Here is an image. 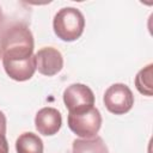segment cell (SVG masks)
Returning a JSON list of instances; mask_svg holds the SVG:
<instances>
[{"label": "cell", "instance_id": "3", "mask_svg": "<svg viewBox=\"0 0 153 153\" xmlns=\"http://www.w3.org/2000/svg\"><path fill=\"white\" fill-rule=\"evenodd\" d=\"M68 127L69 129L81 139H92L97 135L102 126V115L94 106L76 111L68 112Z\"/></svg>", "mask_w": 153, "mask_h": 153}, {"label": "cell", "instance_id": "13", "mask_svg": "<svg viewBox=\"0 0 153 153\" xmlns=\"http://www.w3.org/2000/svg\"><path fill=\"white\" fill-rule=\"evenodd\" d=\"M0 134H6V116L2 111H0Z\"/></svg>", "mask_w": 153, "mask_h": 153}, {"label": "cell", "instance_id": "5", "mask_svg": "<svg viewBox=\"0 0 153 153\" xmlns=\"http://www.w3.org/2000/svg\"><path fill=\"white\" fill-rule=\"evenodd\" d=\"M63 103L68 112L87 110L94 105V94L84 84H72L63 91Z\"/></svg>", "mask_w": 153, "mask_h": 153}, {"label": "cell", "instance_id": "1", "mask_svg": "<svg viewBox=\"0 0 153 153\" xmlns=\"http://www.w3.org/2000/svg\"><path fill=\"white\" fill-rule=\"evenodd\" d=\"M2 62H22L33 56V36L25 24L11 25L1 38Z\"/></svg>", "mask_w": 153, "mask_h": 153}, {"label": "cell", "instance_id": "11", "mask_svg": "<svg viewBox=\"0 0 153 153\" xmlns=\"http://www.w3.org/2000/svg\"><path fill=\"white\" fill-rule=\"evenodd\" d=\"M152 69H153V65L149 63L148 66H146L145 68H142L135 76V86L137 88V91L141 94L148 96L151 97L153 94L152 91Z\"/></svg>", "mask_w": 153, "mask_h": 153}, {"label": "cell", "instance_id": "4", "mask_svg": "<svg viewBox=\"0 0 153 153\" xmlns=\"http://www.w3.org/2000/svg\"><path fill=\"white\" fill-rule=\"evenodd\" d=\"M103 102L105 108L115 115L127 114L134 105V94L126 84H114L105 91Z\"/></svg>", "mask_w": 153, "mask_h": 153}, {"label": "cell", "instance_id": "2", "mask_svg": "<svg viewBox=\"0 0 153 153\" xmlns=\"http://www.w3.org/2000/svg\"><path fill=\"white\" fill-rule=\"evenodd\" d=\"M53 27L60 39L66 42L75 41L84 32V14L75 7H63L55 14Z\"/></svg>", "mask_w": 153, "mask_h": 153}, {"label": "cell", "instance_id": "12", "mask_svg": "<svg viewBox=\"0 0 153 153\" xmlns=\"http://www.w3.org/2000/svg\"><path fill=\"white\" fill-rule=\"evenodd\" d=\"M0 153H8V143L6 136L0 134Z\"/></svg>", "mask_w": 153, "mask_h": 153}, {"label": "cell", "instance_id": "8", "mask_svg": "<svg viewBox=\"0 0 153 153\" xmlns=\"http://www.w3.org/2000/svg\"><path fill=\"white\" fill-rule=\"evenodd\" d=\"M4 69L7 75L16 81H25L32 78L36 71V59L35 55L22 62H2Z\"/></svg>", "mask_w": 153, "mask_h": 153}, {"label": "cell", "instance_id": "7", "mask_svg": "<svg viewBox=\"0 0 153 153\" xmlns=\"http://www.w3.org/2000/svg\"><path fill=\"white\" fill-rule=\"evenodd\" d=\"M62 126L61 112L55 108H42L37 111L35 117V127L42 135L50 136L55 135Z\"/></svg>", "mask_w": 153, "mask_h": 153}, {"label": "cell", "instance_id": "15", "mask_svg": "<svg viewBox=\"0 0 153 153\" xmlns=\"http://www.w3.org/2000/svg\"><path fill=\"white\" fill-rule=\"evenodd\" d=\"M2 56V51H1V41H0V57Z\"/></svg>", "mask_w": 153, "mask_h": 153}, {"label": "cell", "instance_id": "14", "mask_svg": "<svg viewBox=\"0 0 153 153\" xmlns=\"http://www.w3.org/2000/svg\"><path fill=\"white\" fill-rule=\"evenodd\" d=\"M1 20H2V12H1V8H0V23H1Z\"/></svg>", "mask_w": 153, "mask_h": 153}, {"label": "cell", "instance_id": "10", "mask_svg": "<svg viewBox=\"0 0 153 153\" xmlns=\"http://www.w3.org/2000/svg\"><path fill=\"white\" fill-rule=\"evenodd\" d=\"M72 153H109V149L102 137L75 139L72 145Z\"/></svg>", "mask_w": 153, "mask_h": 153}, {"label": "cell", "instance_id": "9", "mask_svg": "<svg viewBox=\"0 0 153 153\" xmlns=\"http://www.w3.org/2000/svg\"><path fill=\"white\" fill-rule=\"evenodd\" d=\"M16 151L17 153H43V141L35 133H23L16 140Z\"/></svg>", "mask_w": 153, "mask_h": 153}, {"label": "cell", "instance_id": "6", "mask_svg": "<svg viewBox=\"0 0 153 153\" xmlns=\"http://www.w3.org/2000/svg\"><path fill=\"white\" fill-rule=\"evenodd\" d=\"M36 59V69L43 75L53 76L57 74L63 67V57L62 54L53 48V47H44L39 49L35 54Z\"/></svg>", "mask_w": 153, "mask_h": 153}]
</instances>
